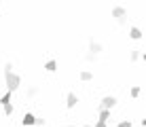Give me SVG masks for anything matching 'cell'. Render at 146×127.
<instances>
[{"instance_id":"cell-2","label":"cell","mask_w":146,"mask_h":127,"mask_svg":"<svg viewBox=\"0 0 146 127\" xmlns=\"http://www.w3.org/2000/svg\"><path fill=\"white\" fill-rule=\"evenodd\" d=\"M117 106V98L114 95H104L102 102H100V108H106V110H112Z\"/></svg>"},{"instance_id":"cell-3","label":"cell","mask_w":146,"mask_h":127,"mask_svg":"<svg viewBox=\"0 0 146 127\" xmlns=\"http://www.w3.org/2000/svg\"><path fill=\"white\" fill-rule=\"evenodd\" d=\"M112 17L117 19L121 25H123V23H125V19H127V11H125L123 7H114V9H112Z\"/></svg>"},{"instance_id":"cell-10","label":"cell","mask_w":146,"mask_h":127,"mask_svg":"<svg viewBox=\"0 0 146 127\" xmlns=\"http://www.w3.org/2000/svg\"><path fill=\"white\" fill-rule=\"evenodd\" d=\"M129 59H131V62H138V59H142V49H133L131 55H129Z\"/></svg>"},{"instance_id":"cell-17","label":"cell","mask_w":146,"mask_h":127,"mask_svg":"<svg viewBox=\"0 0 146 127\" xmlns=\"http://www.w3.org/2000/svg\"><path fill=\"white\" fill-rule=\"evenodd\" d=\"M85 59H87V62H95V55L93 53H87V55H85Z\"/></svg>"},{"instance_id":"cell-18","label":"cell","mask_w":146,"mask_h":127,"mask_svg":"<svg viewBox=\"0 0 146 127\" xmlns=\"http://www.w3.org/2000/svg\"><path fill=\"white\" fill-rule=\"evenodd\" d=\"M93 127H108V125H106V123H104V121H98V123H95Z\"/></svg>"},{"instance_id":"cell-20","label":"cell","mask_w":146,"mask_h":127,"mask_svg":"<svg viewBox=\"0 0 146 127\" xmlns=\"http://www.w3.org/2000/svg\"><path fill=\"white\" fill-rule=\"evenodd\" d=\"M68 127H78V125H68Z\"/></svg>"},{"instance_id":"cell-15","label":"cell","mask_w":146,"mask_h":127,"mask_svg":"<svg viewBox=\"0 0 146 127\" xmlns=\"http://www.w3.org/2000/svg\"><path fill=\"white\" fill-rule=\"evenodd\" d=\"M140 93H142V89H140V87H131V91H129V95H131V98H138Z\"/></svg>"},{"instance_id":"cell-11","label":"cell","mask_w":146,"mask_h":127,"mask_svg":"<svg viewBox=\"0 0 146 127\" xmlns=\"http://www.w3.org/2000/svg\"><path fill=\"white\" fill-rule=\"evenodd\" d=\"M78 78H80V80H91V78H93V74L89 72V70H83V72L78 74Z\"/></svg>"},{"instance_id":"cell-1","label":"cell","mask_w":146,"mask_h":127,"mask_svg":"<svg viewBox=\"0 0 146 127\" xmlns=\"http://www.w3.org/2000/svg\"><path fill=\"white\" fill-rule=\"evenodd\" d=\"M4 80H7V87H9L11 93H13V91H17L19 85H21V76L13 72V64L11 62L4 64Z\"/></svg>"},{"instance_id":"cell-12","label":"cell","mask_w":146,"mask_h":127,"mask_svg":"<svg viewBox=\"0 0 146 127\" xmlns=\"http://www.w3.org/2000/svg\"><path fill=\"white\" fill-rule=\"evenodd\" d=\"M2 110H4L7 116H11L13 114V104H11V102H9V104H2Z\"/></svg>"},{"instance_id":"cell-14","label":"cell","mask_w":146,"mask_h":127,"mask_svg":"<svg viewBox=\"0 0 146 127\" xmlns=\"http://www.w3.org/2000/svg\"><path fill=\"white\" fill-rule=\"evenodd\" d=\"M9 102H11V91H7V93L0 98V104H9Z\"/></svg>"},{"instance_id":"cell-6","label":"cell","mask_w":146,"mask_h":127,"mask_svg":"<svg viewBox=\"0 0 146 127\" xmlns=\"http://www.w3.org/2000/svg\"><path fill=\"white\" fill-rule=\"evenodd\" d=\"M21 123L26 125V127H30V125L36 123V116H34L32 112H26V114H23V119H21Z\"/></svg>"},{"instance_id":"cell-19","label":"cell","mask_w":146,"mask_h":127,"mask_svg":"<svg viewBox=\"0 0 146 127\" xmlns=\"http://www.w3.org/2000/svg\"><path fill=\"white\" fill-rule=\"evenodd\" d=\"M83 127H93V125H83Z\"/></svg>"},{"instance_id":"cell-16","label":"cell","mask_w":146,"mask_h":127,"mask_svg":"<svg viewBox=\"0 0 146 127\" xmlns=\"http://www.w3.org/2000/svg\"><path fill=\"white\" fill-rule=\"evenodd\" d=\"M119 127H133V125H131V121H121Z\"/></svg>"},{"instance_id":"cell-5","label":"cell","mask_w":146,"mask_h":127,"mask_svg":"<svg viewBox=\"0 0 146 127\" xmlns=\"http://www.w3.org/2000/svg\"><path fill=\"white\" fill-rule=\"evenodd\" d=\"M76 104H78L76 93H72V91H70V93H68V98H66V106H68V108H74Z\"/></svg>"},{"instance_id":"cell-8","label":"cell","mask_w":146,"mask_h":127,"mask_svg":"<svg viewBox=\"0 0 146 127\" xmlns=\"http://www.w3.org/2000/svg\"><path fill=\"white\" fill-rule=\"evenodd\" d=\"M110 112H112V110H106V108H100V119H98V121H104V123H106V121L110 119Z\"/></svg>"},{"instance_id":"cell-13","label":"cell","mask_w":146,"mask_h":127,"mask_svg":"<svg viewBox=\"0 0 146 127\" xmlns=\"http://www.w3.org/2000/svg\"><path fill=\"white\" fill-rule=\"evenodd\" d=\"M34 95H38V87H36V85L28 87V98H34Z\"/></svg>"},{"instance_id":"cell-4","label":"cell","mask_w":146,"mask_h":127,"mask_svg":"<svg viewBox=\"0 0 146 127\" xmlns=\"http://www.w3.org/2000/svg\"><path fill=\"white\" fill-rule=\"evenodd\" d=\"M104 47L98 43L95 38H89V53H93V55H98V53H102Z\"/></svg>"},{"instance_id":"cell-9","label":"cell","mask_w":146,"mask_h":127,"mask_svg":"<svg viewBox=\"0 0 146 127\" xmlns=\"http://www.w3.org/2000/svg\"><path fill=\"white\" fill-rule=\"evenodd\" d=\"M44 70H47V72H55V70H57V62H55V59H49V62L44 64Z\"/></svg>"},{"instance_id":"cell-7","label":"cell","mask_w":146,"mask_h":127,"mask_svg":"<svg viewBox=\"0 0 146 127\" xmlns=\"http://www.w3.org/2000/svg\"><path fill=\"white\" fill-rule=\"evenodd\" d=\"M129 36H131L133 40H140V38H142V30H140V28H135V25H133V28L129 30Z\"/></svg>"}]
</instances>
